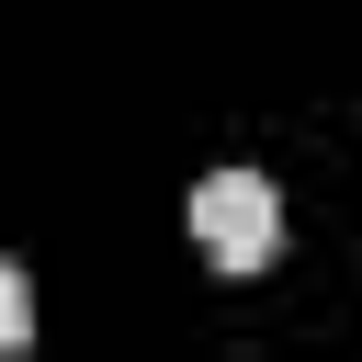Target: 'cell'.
Here are the masks:
<instances>
[{
  "instance_id": "2",
  "label": "cell",
  "mask_w": 362,
  "mask_h": 362,
  "mask_svg": "<svg viewBox=\"0 0 362 362\" xmlns=\"http://www.w3.org/2000/svg\"><path fill=\"white\" fill-rule=\"evenodd\" d=\"M0 339H11V351H23V339H34V283H23V272H11V260H0Z\"/></svg>"
},
{
  "instance_id": "1",
  "label": "cell",
  "mask_w": 362,
  "mask_h": 362,
  "mask_svg": "<svg viewBox=\"0 0 362 362\" xmlns=\"http://www.w3.org/2000/svg\"><path fill=\"white\" fill-rule=\"evenodd\" d=\"M192 238H204L215 272H272V249H283V192H272L260 170H215V181L192 192Z\"/></svg>"
}]
</instances>
